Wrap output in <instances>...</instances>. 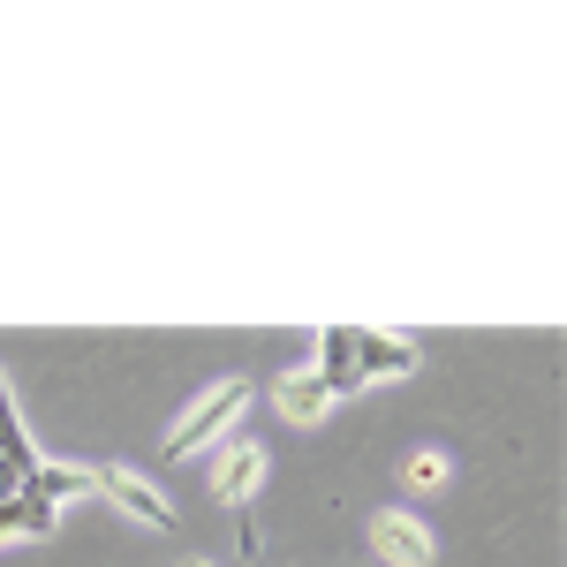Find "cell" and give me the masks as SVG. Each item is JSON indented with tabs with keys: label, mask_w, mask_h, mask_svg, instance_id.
<instances>
[{
	"label": "cell",
	"mask_w": 567,
	"mask_h": 567,
	"mask_svg": "<svg viewBox=\"0 0 567 567\" xmlns=\"http://www.w3.org/2000/svg\"><path fill=\"white\" fill-rule=\"evenodd\" d=\"M258 484H265V446L258 439H235L213 454V499L235 507L243 523V553H258Z\"/></svg>",
	"instance_id": "6da1fadb"
},
{
	"label": "cell",
	"mask_w": 567,
	"mask_h": 567,
	"mask_svg": "<svg viewBox=\"0 0 567 567\" xmlns=\"http://www.w3.org/2000/svg\"><path fill=\"white\" fill-rule=\"evenodd\" d=\"M243 401H250V379H219L213 393H197V401H189V416L167 432V446H159V454H167V462H182V454L213 446V439L235 424V409H243Z\"/></svg>",
	"instance_id": "7a4b0ae2"
},
{
	"label": "cell",
	"mask_w": 567,
	"mask_h": 567,
	"mask_svg": "<svg viewBox=\"0 0 567 567\" xmlns=\"http://www.w3.org/2000/svg\"><path fill=\"white\" fill-rule=\"evenodd\" d=\"M99 499H114L130 523H144V529H175L182 515H175V499L159 492L152 477H136V470H99Z\"/></svg>",
	"instance_id": "3957f363"
},
{
	"label": "cell",
	"mask_w": 567,
	"mask_h": 567,
	"mask_svg": "<svg viewBox=\"0 0 567 567\" xmlns=\"http://www.w3.org/2000/svg\"><path fill=\"white\" fill-rule=\"evenodd\" d=\"M310 379L333 393V401L363 393V341H355V326H318V363H310Z\"/></svg>",
	"instance_id": "277c9868"
},
{
	"label": "cell",
	"mask_w": 567,
	"mask_h": 567,
	"mask_svg": "<svg viewBox=\"0 0 567 567\" xmlns=\"http://www.w3.org/2000/svg\"><path fill=\"white\" fill-rule=\"evenodd\" d=\"M371 545H379V560H393V567H432V529L416 523V515H401V507L371 515Z\"/></svg>",
	"instance_id": "5b68a950"
},
{
	"label": "cell",
	"mask_w": 567,
	"mask_h": 567,
	"mask_svg": "<svg viewBox=\"0 0 567 567\" xmlns=\"http://www.w3.org/2000/svg\"><path fill=\"white\" fill-rule=\"evenodd\" d=\"M355 341H363V386H371V379H409V371H416V341H401V333L355 326Z\"/></svg>",
	"instance_id": "8992f818"
},
{
	"label": "cell",
	"mask_w": 567,
	"mask_h": 567,
	"mask_svg": "<svg viewBox=\"0 0 567 567\" xmlns=\"http://www.w3.org/2000/svg\"><path fill=\"white\" fill-rule=\"evenodd\" d=\"M53 515H61V507H53V499H39V492L0 499V545H8V537H45V529H53Z\"/></svg>",
	"instance_id": "52a82bcc"
},
{
	"label": "cell",
	"mask_w": 567,
	"mask_h": 567,
	"mask_svg": "<svg viewBox=\"0 0 567 567\" xmlns=\"http://www.w3.org/2000/svg\"><path fill=\"white\" fill-rule=\"evenodd\" d=\"M272 401H280V416H296V424H318V416L333 409V393L318 386L310 371H288V379L272 386Z\"/></svg>",
	"instance_id": "ba28073f"
},
{
	"label": "cell",
	"mask_w": 567,
	"mask_h": 567,
	"mask_svg": "<svg viewBox=\"0 0 567 567\" xmlns=\"http://www.w3.org/2000/svg\"><path fill=\"white\" fill-rule=\"evenodd\" d=\"M23 492H39V499H76V492H99V470H69V462H39L31 477H23Z\"/></svg>",
	"instance_id": "9c48e42d"
},
{
	"label": "cell",
	"mask_w": 567,
	"mask_h": 567,
	"mask_svg": "<svg viewBox=\"0 0 567 567\" xmlns=\"http://www.w3.org/2000/svg\"><path fill=\"white\" fill-rule=\"evenodd\" d=\"M409 484H424V492L446 484V454H432V446H424V454H409Z\"/></svg>",
	"instance_id": "30bf717a"
},
{
	"label": "cell",
	"mask_w": 567,
	"mask_h": 567,
	"mask_svg": "<svg viewBox=\"0 0 567 567\" xmlns=\"http://www.w3.org/2000/svg\"><path fill=\"white\" fill-rule=\"evenodd\" d=\"M189 567H205V560H189Z\"/></svg>",
	"instance_id": "8fae6325"
}]
</instances>
